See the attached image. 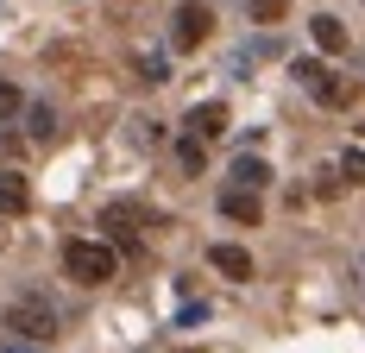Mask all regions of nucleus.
<instances>
[{
	"mask_svg": "<svg viewBox=\"0 0 365 353\" xmlns=\"http://www.w3.org/2000/svg\"><path fill=\"white\" fill-rule=\"evenodd\" d=\"M113 265H120V259H113V247H101V240H70V247H63V272H70L76 284H88V290L108 284Z\"/></svg>",
	"mask_w": 365,
	"mask_h": 353,
	"instance_id": "nucleus-1",
	"label": "nucleus"
},
{
	"mask_svg": "<svg viewBox=\"0 0 365 353\" xmlns=\"http://www.w3.org/2000/svg\"><path fill=\"white\" fill-rule=\"evenodd\" d=\"M6 328H13V334H26V341H57V328H63V322H57V309H51L44 297H19V303L6 309Z\"/></svg>",
	"mask_w": 365,
	"mask_h": 353,
	"instance_id": "nucleus-2",
	"label": "nucleus"
},
{
	"mask_svg": "<svg viewBox=\"0 0 365 353\" xmlns=\"http://www.w3.org/2000/svg\"><path fill=\"white\" fill-rule=\"evenodd\" d=\"M296 82H302L322 107H346V101H353V82H346V76H334L328 64H315V57H302V64H296Z\"/></svg>",
	"mask_w": 365,
	"mask_h": 353,
	"instance_id": "nucleus-3",
	"label": "nucleus"
},
{
	"mask_svg": "<svg viewBox=\"0 0 365 353\" xmlns=\"http://www.w3.org/2000/svg\"><path fill=\"white\" fill-rule=\"evenodd\" d=\"M208 26H215V13H208L202 0H182L177 19H170V51H195V44H208Z\"/></svg>",
	"mask_w": 365,
	"mask_h": 353,
	"instance_id": "nucleus-4",
	"label": "nucleus"
},
{
	"mask_svg": "<svg viewBox=\"0 0 365 353\" xmlns=\"http://www.w3.org/2000/svg\"><path fill=\"white\" fill-rule=\"evenodd\" d=\"M182 126H189L202 145L220 139V133H227V101H202V107H189V120H182Z\"/></svg>",
	"mask_w": 365,
	"mask_h": 353,
	"instance_id": "nucleus-5",
	"label": "nucleus"
},
{
	"mask_svg": "<svg viewBox=\"0 0 365 353\" xmlns=\"http://www.w3.org/2000/svg\"><path fill=\"white\" fill-rule=\"evenodd\" d=\"M220 214H227V221H240V227H258V189L227 183V189H220Z\"/></svg>",
	"mask_w": 365,
	"mask_h": 353,
	"instance_id": "nucleus-6",
	"label": "nucleus"
},
{
	"mask_svg": "<svg viewBox=\"0 0 365 353\" xmlns=\"http://www.w3.org/2000/svg\"><path fill=\"white\" fill-rule=\"evenodd\" d=\"M208 265H215L220 278H233V284L252 278V252H246V247H227V240H220V247H208Z\"/></svg>",
	"mask_w": 365,
	"mask_h": 353,
	"instance_id": "nucleus-7",
	"label": "nucleus"
},
{
	"mask_svg": "<svg viewBox=\"0 0 365 353\" xmlns=\"http://www.w3.org/2000/svg\"><path fill=\"white\" fill-rule=\"evenodd\" d=\"M101 227H108V240H113V247H120V240L133 247V240H139V209H133V202H108Z\"/></svg>",
	"mask_w": 365,
	"mask_h": 353,
	"instance_id": "nucleus-8",
	"label": "nucleus"
},
{
	"mask_svg": "<svg viewBox=\"0 0 365 353\" xmlns=\"http://www.w3.org/2000/svg\"><path fill=\"white\" fill-rule=\"evenodd\" d=\"M32 209V189L19 171H0V214H26Z\"/></svg>",
	"mask_w": 365,
	"mask_h": 353,
	"instance_id": "nucleus-9",
	"label": "nucleus"
},
{
	"mask_svg": "<svg viewBox=\"0 0 365 353\" xmlns=\"http://www.w3.org/2000/svg\"><path fill=\"white\" fill-rule=\"evenodd\" d=\"M309 26H315V44H322V51H328V57H340V51H346V26H340V19H334V13H315V19H309Z\"/></svg>",
	"mask_w": 365,
	"mask_h": 353,
	"instance_id": "nucleus-10",
	"label": "nucleus"
},
{
	"mask_svg": "<svg viewBox=\"0 0 365 353\" xmlns=\"http://www.w3.org/2000/svg\"><path fill=\"white\" fill-rule=\"evenodd\" d=\"M170 158H177L182 176H202V164H208V151H202V139H195V133H182V139L170 145Z\"/></svg>",
	"mask_w": 365,
	"mask_h": 353,
	"instance_id": "nucleus-11",
	"label": "nucleus"
},
{
	"mask_svg": "<svg viewBox=\"0 0 365 353\" xmlns=\"http://www.w3.org/2000/svg\"><path fill=\"white\" fill-rule=\"evenodd\" d=\"M233 183H240V189H264V183H271V164H264V158H252V151H246V158H233Z\"/></svg>",
	"mask_w": 365,
	"mask_h": 353,
	"instance_id": "nucleus-12",
	"label": "nucleus"
},
{
	"mask_svg": "<svg viewBox=\"0 0 365 353\" xmlns=\"http://www.w3.org/2000/svg\"><path fill=\"white\" fill-rule=\"evenodd\" d=\"M26 133H32V139H51V133H57V114L44 101H26Z\"/></svg>",
	"mask_w": 365,
	"mask_h": 353,
	"instance_id": "nucleus-13",
	"label": "nucleus"
},
{
	"mask_svg": "<svg viewBox=\"0 0 365 353\" xmlns=\"http://www.w3.org/2000/svg\"><path fill=\"white\" fill-rule=\"evenodd\" d=\"M139 82H170V57L164 51H139Z\"/></svg>",
	"mask_w": 365,
	"mask_h": 353,
	"instance_id": "nucleus-14",
	"label": "nucleus"
},
{
	"mask_svg": "<svg viewBox=\"0 0 365 353\" xmlns=\"http://www.w3.org/2000/svg\"><path fill=\"white\" fill-rule=\"evenodd\" d=\"M0 120H26V89L19 82H0Z\"/></svg>",
	"mask_w": 365,
	"mask_h": 353,
	"instance_id": "nucleus-15",
	"label": "nucleus"
},
{
	"mask_svg": "<svg viewBox=\"0 0 365 353\" xmlns=\"http://www.w3.org/2000/svg\"><path fill=\"white\" fill-rule=\"evenodd\" d=\"M340 176H346V183H365V151H359V145L340 151Z\"/></svg>",
	"mask_w": 365,
	"mask_h": 353,
	"instance_id": "nucleus-16",
	"label": "nucleus"
},
{
	"mask_svg": "<svg viewBox=\"0 0 365 353\" xmlns=\"http://www.w3.org/2000/svg\"><path fill=\"white\" fill-rule=\"evenodd\" d=\"M284 6H290V0H252V19H258V26H277Z\"/></svg>",
	"mask_w": 365,
	"mask_h": 353,
	"instance_id": "nucleus-17",
	"label": "nucleus"
},
{
	"mask_svg": "<svg viewBox=\"0 0 365 353\" xmlns=\"http://www.w3.org/2000/svg\"><path fill=\"white\" fill-rule=\"evenodd\" d=\"M19 151H26V133H13V126L0 120V164H6V158H19Z\"/></svg>",
	"mask_w": 365,
	"mask_h": 353,
	"instance_id": "nucleus-18",
	"label": "nucleus"
}]
</instances>
